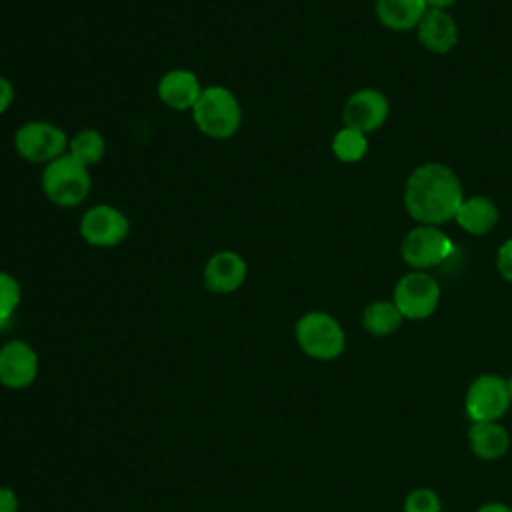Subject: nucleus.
I'll return each mask as SVG.
<instances>
[{"mask_svg":"<svg viewBox=\"0 0 512 512\" xmlns=\"http://www.w3.org/2000/svg\"><path fill=\"white\" fill-rule=\"evenodd\" d=\"M40 188L48 202H52L54 206L76 208L84 204V200L90 196V168L80 164L66 152L42 168Z\"/></svg>","mask_w":512,"mask_h":512,"instance_id":"obj_3","label":"nucleus"},{"mask_svg":"<svg viewBox=\"0 0 512 512\" xmlns=\"http://www.w3.org/2000/svg\"><path fill=\"white\" fill-rule=\"evenodd\" d=\"M38 376V354L20 338L0 346V384L10 390L28 388Z\"/></svg>","mask_w":512,"mask_h":512,"instance_id":"obj_11","label":"nucleus"},{"mask_svg":"<svg viewBox=\"0 0 512 512\" xmlns=\"http://www.w3.org/2000/svg\"><path fill=\"white\" fill-rule=\"evenodd\" d=\"M190 114L198 132L212 140H230L242 126V104L238 96L220 84L204 86Z\"/></svg>","mask_w":512,"mask_h":512,"instance_id":"obj_2","label":"nucleus"},{"mask_svg":"<svg viewBox=\"0 0 512 512\" xmlns=\"http://www.w3.org/2000/svg\"><path fill=\"white\" fill-rule=\"evenodd\" d=\"M294 336L300 350L314 360H334L346 348L342 324L324 310H310L296 320Z\"/></svg>","mask_w":512,"mask_h":512,"instance_id":"obj_4","label":"nucleus"},{"mask_svg":"<svg viewBox=\"0 0 512 512\" xmlns=\"http://www.w3.org/2000/svg\"><path fill=\"white\" fill-rule=\"evenodd\" d=\"M418 42L432 54H448L458 42V26L448 10L428 8L416 28Z\"/></svg>","mask_w":512,"mask_h":512,"instance_id":"obj_14","label":"nucleus"},{"mask_svg":"<svg viewBox=\"0 0 512 512\" xmlns=\"http://www.w3.org/2000/svg\"><path fill=\"white\" fill-rule=\"evenodd\" d=\"M476 512H512V508L502 502H486Z\"/></svg>","mask_w":512,"mask_h":512,"instance_id":"obj_26","label":"nucleus"},{"mask_svg":"<svg viewBox=\"0 0 512 512\" xmlns=\"http://www.w3.org/2000/svg\"><path fill=\"white\" fill-rule=\"evenodd\" d=\"M248 276V262L236 250L214 252L202 270V280L206 290L212 294H232L236 292Z\"/></svg>","mask_w":512,"mask_h":512,"instance_id":"obj_12","label":"nucleus"},{"mask_svg":"<svg viewBox=\"0 0 512 512\" xmlns=\"http://www.w3.org/2000/svg\"><path fill=\"white\" fill-rule=\"evenodd\" d=\"M510 406L506 378L492 372L476 376L464 396V412L470 422H500Z\"/></svg>","mask_w":512,"mask_h":512,"instance_id":"obj_7","label":"nucleus"},{"mask_svg":"<svg viewBox=\"0 0 512 512\" xmlns=\"http://www.w3.org/2000/svg\"><path fill=\"white\" fill-rule=\"evenodd\" d=\"M18 496L12 488L0 486V512H18Z\"/></svg>","mask_w":512,"mask_h":512,"instance_id":"obj_25","label":"nucleus"},{"mask_svg":"<svg viewBox=\"0 0 512 512\" xmlns=\"http://www.w3.org/2000/svg\"><path fill=\"white\" fill-rule=\"evenodd\" d=\"M428 8H438V10H448L456 0H424Z\"/></svg>","mask_w":512,"mask_h":512,"instance_id":"obj_27","label":"nucleus"},{"mask_svg":"<svg viewBox=\"0 0 512 512\" xmlns=\"http://www.w3.org/2000/svg\"><path fill=\"white\" fill-rule=\"evenodd\" d=\"M464 200L456 172L440 162L416 166L404 184V208L418 224L440 226L454 220Z\"/></svg>","mask_w":512,"mask_h":512,"instance_id":"obj_1","label":"nucleus"},{"mask_svg":"<svg viewBox=\"0 0 512 512\" xmlns=\"http://www.w3.org/2000/svg\"><path fill=\"white\" fill-rule=\"evenodd\" d=\"M390 114V102L376 88H360L352 92L342 106V122L362 134L382 128Z\"/></svg>","mask_w":512,"mask_h":512,"instance_id":"obj_10","label":"nucleus"},{"mask_svg":"<svg viewBox=\"0 0 512 512\" xmlns=\"http://www.w3.org/2000/svg\"><path fill=\"white\" fill-rule=\"evenodd\" d=\"M452 240L430 224H418L406 232L400 242V256L412 270H430L442 264L452 254Z\"/></svg>","mask_w":512,"mask_h":512,"instance_id":"obj_9","label":"nucleus"},{"mask_svg":"<svg viewBox=\"0 0 512 512\" xmlns=\"http://www.w3.org/2000/svg\"><path fill=\"white\" fill-rule=\"evenodd\" d=\"M16 92L12 80H8L4 74H0V116L14 104Z\"/></svg>","mask_w":512,"mask_h":512,"instance_id":"obj_24","label":"nucleus"},{"mask_svg":"<svg viewBox=\"0 0 512 512\" xmlns=\"http://www.w3.org/2000/svg\"><path fill=\"white\" fill-rule=\"evenodd\" d=\"M378 22L394 32L416 30L428 6L424 0H376Z\"/></svg>","mask_w":512,"mask_h":512,"instance_id":"obj_17","label":"nucleus"},{"mask_svg":"<svg viewBox=\"0 0 512 512\" xmlns=\"http://www.w3.org/2000/svg\"><path fill=\"white\" fill-rule=\"evenodd\" d=\"M506 388H508V396H510V402H512V374L506 378Z\"/></svg>","mask_w":512,"mask_h":512,"instance_id":"obj_28","label":"nucleus"},{"mask_svg":"<svg viewBox=\"0 0 512 512\" xmlns=\"http://www.w3.org/2000/svg\"><path fill=\"white\" fill-rule=\"evenodd\" d=\"M68 140L70 136L54 122L28 120L14 132V150L22 160L46 166L68 152Z\"/></svg>","mask_w":512,"mask_h":512,"instance_id":"obj_5","label":"nucleus"},{"mask_svg":"<svg viewBox=\"0 0 512 512\" xmlns=\"http://www.w3.org/2000/svg\"><path fill=\"white\" fill-rule=\"evenodd\" d=\"M22 300V288L16 276L0 270V324H6Z\"/></svg>","mask_w":512,"mask_h":512,"instance_id":"obj_21","label":"nucleus"},{"mask_svg":"<svg viewBox=\"0 0 512 512\" xmlns=\"http://www.w3.org/2000/svg\"><path fill=\"white\" fill-rule=\"evenodd\" d=\"M404 512H442L440 496L432 488H414L404 498Z\"/></svg>","mask_w":512,"mask_h":512,"instance_id":"obj_22","label":"nucleus"},{"mask_svg":"<svg viewBox=\"0 0 512 512\" xmlns=\"http://www.w3.org/2000/svg\"><path fill=\"white\" fill-rule=\"evenodd\" d=\"M392 302L404 320H426L440 304V284L428 272L410 270L396 282Z\"/></svg>","mask_w":512,"mask_h":512,"instance_id":"obj_6","label":"nucleus"},{"mask_svg":"<svg viewBox=\"0 0 512 512\" xmlns=\"http://www.w3.org/2000/svg\"><path fill=\"white\" fill-rule=\"evenodd\" d=\"M68 154L84 166L98 164L106 154V140L96 128H82L68 140Z\"/></svg>","mask_w":512,"mask_h":512,"instance_id":"obj_19","label":"nucleus"},{"mask_svg":"<svg viewBox=\"0 0 512 512\" xmlns=\"http://www.w3.org/2000/svg\"><path fill=\"white\" fill-rule=\"evenodd\" d=\"M404 316L392 300H374L362 312V326L372 336H390L400 330Z\"/></svg>","mask_w":512,"mask_h":512,"instance_id":"obj_18","label":"nucleus"},{"mask_svg":"<svg viewBox=\"0 0 512 512\" xmlns=\"http://www.w3.org/2000/svg\"><path fill=\"white\" fill-rule=\"evenodd\" d=\"M496 268H498V274L512 284V238L500 244L496 252Z\"/></svg>","mask_w":512,"mask_h":512,"instance_id":"obj_23","label":"nucleus"},{"mask_svg":"<svg viewBox=\"0 0 512 512\" xmlns=\"http://www.w3.org/2000/svg\"><path fill=\"white\" fill-rule=\"evenodd\" d=\"M468 446L480 460L502 458L510 448V434L502 422H470Z\"/></svg>","mask_w":512,"mask_h":512,"instance_id":"obj_15","label":"nucleus"},{"mask_svg":"<svg viewBox=\"0 0 512 512\" xmlns=\"http://www.w3.org/2000/svg\"><path fill=\"white\" fill-rule=\"evenodd\" d=\"M78 234L88 246L116 248L130 236V220L112 204H94L80 216Z\"/></svg>","mask_w":512,"mask_h":512,"instance_id":"obj_8","label":"nucleus"},{"mask_svg":"<svg viewBox=\"0 0 512 512\" xmlns=\"http://www.w3.org/2000/svg\"><path fill=\"white\" fill-rule=\"evenodd\" d=\"M498 206L488 196H468L462 200L454 222L472 236H486L498 224Z\"/></svg>","mask_w":512,"mask_h":512,"instance_id":"obj_16","label":"nucleus"},{"mask_svg":"<svg viewBox=\"0 0 512 512\" xmlns=\"http://www.w3.org/2000/svg\"><path fill=\"white\" fill-rule=\"evenodd\" d=\"M204 86L196 72L188 68H172L164 72L158 80L156 94L158 100L176 112H190L198 102Z\"/></svg>","mask_w":512,"mask_h":512,"instance_id":"obj_13","label":"nucleus"},{"mask_svg":"<svg viewBox=\"0 0 512 512\" xmlns=\"http://www.w3.org/2000/svg\"><path fill=\"white\" fill-rule=\"evenodd\" d=\"M332 154L344 162V164H354V162H360L366 152H368V138L366 134L354 130V128H348V126H342L334 138H332Z\"/></svg>","mask_w":512,"mask_h":512,"instance_id":"obj_20","label":"nucleus"}]
</instances>
